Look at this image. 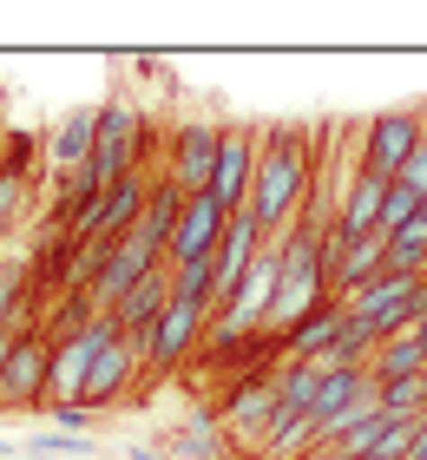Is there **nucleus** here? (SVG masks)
<instances>
[{
    "instance_id": "18",
    "label": "nucleus",
    "mask_w": 427,
    "mask_h": 460,
    "mask_svg": "<svg viewBox=\"0 0 427 460\" xmlns=\"http://www.w3.org/2000/svg\"><path fill=\"white\" fill-rule=\"evenodd\" d=\"M165 303H171V263L165 270H152V277H145L132 296H125L119 309H112V323H119V336H132V342H145L152 336V323L165 316Z\"/></svg>"
},
{
    "instance_id": "30",
    "label": "nucleus",
    "mask_w": 427,
    "mask_h": 460,
    "mask_svg": "<svg viewBox=\"0 0 427 460\" xmlns=\"http://www.w3.org/2000/svg\"><path fill=\"white\" fill-rule=\"evenodd\" d=\"M401 336H414V342L427 349V289H421V296H414V323H408V329H401Z\"/></svg>"
},
{
    "instance_id": "26",
    "label": "nucleus",
    "mask_w": 427,
    "mask_h": 460,
    "mask_svg": "<svg viewBox=\"0 0 427 460\" xmlns=\"http://www.w3.org/2000/svg\"><path fill=\"white\" fill-rule=\"evenodd\" d=\"M47 414H53L59 434H79V441H93V408H85V402H59V408H47Z\"/></svg>"
},
{
    "instance_id": "25",
    "label": "nucleus",
    "mask_w": 427,
    "mask_h": 460,
    "mask_svg": "<svg viewBox=\"0 0 427 460\" xmlns=\"http://www.w3.org/2000/svg\"><path fill=\"white\" fill-rule=\"evenodd\" d=\"M93 441H79V434H59V428H40L33 434V454L40 460H67V454H85Z\"/></svg>"
},
{
    "instance_id": "16",
    "label": "nucleus",
    "mask_w": 427,
    "mask_h": 460,
    "mask_svg": "<svg viewBox=\"0 0 427 460\" xmlns=\"http://www.w3.org/2000/svg\"><path fill=\"white\" fill-rule=\"evenodd\" d=\"M93 145H99V106H73L67 119L53 125V138H47V164L59 178L85 172V164H93Z\"/></svg>"
},
{
    "instance_id": "22",
    "label": "nucleus",
    "mask_w": 427,
    "mask_h": 460,
    "mask_svg": "<svg viewBox=\"0 0 427 460\" xmlns=\"http://www.w3.org/2000/svg\"><path fill=\"white\" fill-rule=\"evenodd\" d=\"M375 382H401V375H427V349L414 336H388L375 349V362H369Z\"/></svg>"
},
{
    "instance_id": "11",
    "label": "nucleus",
    "mask_w": 427,
    "mask_h": 460,
    "mask_svg": "<svg viewBox=\"0 0 427 460\" xmlns=\"http://www.w3.org/2000/svg\"><path fill=\"white\" fill-rule=\"evenodd\" d=\"M414 296H421V277H375L369 289H355L342 309H349L355 323H369L375 342H388V336H401V329L414 323Z\"/></svg>"
},
{
    "instance_id": "12",
    "label": "nucleus",
    "mask_w": 427,
    "mask_h": 460,
    "mask_svg": "<svg viewBox=\"0 0 427 460\" xmlns=\"http://www.w3.org/2000/svg\"><path fill=\"white\" fill-rule=\"evenodd\" d=\"M47 368H53V336H47V329H20L7 368H0V402H7V408L47 402Z\"/></svg>"
},
{
    "instance_id": "14",
    "label": "nucleus",
    "mask_w": 427,
    "mask_h": 460,
    "mask_svg": "<svg viewBox=\"0 0 427 460\" xmlns=\"http://www.w3.org/2000/svg\"><path fill=\"white\" fill-rule=\"evenodd\" d=\"M381 204H388V184L369 178V172H355L349 191H342V204H335V230H329V237H335V243L381 237Z\"/></svg>"
},
{
    "instance_id": "29",
    "label": "nucleus",
    "mask_w": 427,
    "mask_h": 460,
    "mask_svg": "<svg viewBox=\"0 0 427 460\" xmlns=\"http://www.w3.org/2000/svg\"><path fill=\"white\" fill-rule=\"evenodd\" d=\"M13 303H20V277H13V270H0V329H7Z\"/></svg>"
},
{
    "instance_id": "20",
    "label": "nucleus",
    "mask_w": 427,
    "mask_h": 460,
    "mask_svg": "<svg viewBox=\"0 0 427 460\" xmlns=\"http://www.w3.org/2000/svg\"><path fill=\"white\" fill-rule=\"evenodd\" d=\"M178 211H184V191H178L171 178H158V184H152V204H145V217H138V237L165 250L171 230H178Z\"/></svg>"
},
{
    "instance_id": "17",
    "label": "nucleus",
    "mask_w": 427,
    "mask_h": 460,
    "mask_svg": "<svg viewBox=\"0 0 427 460\" xmlns=\"http://www.w3.org/2000/svg\"><path fill=\"white\" fill-rule=\"evenodd\" d=\"M342 329H349V309L342 303H323L316 316H303L296 329H283V362H316V355H329L335 342H342Z\"/></svg>"
},
{
    "instance_id": "9",
    "label": "nucleus",
    "mask_w": 427,
    "mask_h": 460,
    "mask_svg": "<svg viewBox=\"0 0 427 460\" xmlns=\"http://www.w3.org/2000/svg\"><path fill=\"white\" fill-rule=\"evenodd\" d=\"M256 158H263V132H250V125H224V138H218V172H210V198H218L230 217L250 204Z\"/></svg>"
},
{
    "instance_id": "28",
    "label": "nucleus",
    "mask_w": 427,
    "mask_h": 460,
    "mask_svg": "<svg viewBox=\"0 0 427 460\" xmlns=\"http://www.w3.org/2000/svg\"><path fill=\"white\" fill-rule=\"evenodd\" d=\"M395 184H401V191H414V198H427V138H421V152L401 164V178H395Z\"/></svg>"
},
{
    "instance_id": "35",
    "label": "nucleus",
    "mask_w": 427,
    "mask_h": 460,
    "mask_svg": "<svg viewBox=\"0 0 427 460\" xmlns=\"http://www.w3.org/2000/svg\"><path fill=\"white\" fill-rule=\"evenodd\" d=\"M421 211H427V198H421Z\"/></svg>"
},
{
    "instance_id": "15",
    "label": "nucleus",
    "mask_w": 427,
    "mask_h": 460,
    "mask_svg": "<svg viewBox=\"0 0 427 460\" xmlns=\"http://www.w3.org/2000/svg\"><path fill=\"white\" fill-rule=\"evenodd\" d=\"M263 257V230H256L244 211L230 217V230H224V243H218V257H210V283H218V303L237 289L244 277H250V263ZM218 303H210V316H218Z\"/></svg>"
},
{
    "instance_id": "33",
    "label": "nucleus",
    "mask_w": 427,
    "mask_h": 460,
    "mask_svg": "<svg viewBox=\"0 0 427 460\" xmlns=\"http://www.w3.org/2000/svg\"><path fill=\"white\" fill-rule=\"evenodd\" d=\"M13 336L20 329H0V368H7V355H13Z\"/></svg>"
},
{
    "instance_id": "27",
    "label": "nucleus",
    "mask_w": 427,
    "mask_h": 460,
    "mask_svg": "<svg viewBox=\"0 0 427 460\" xmlns=\"http://www.w3.org/2000/svg\"><path fill=\"white\" fill-rule=\"evenodd\" d=\"M20 198H27V178H20V172H0V230L20 217Z\"/></svg>"
},
{
    "instance_id": "1",
    "label": "nucleus",
    "mask_w": 427,
    "mask_h": 460,
    "mask_svg": "<svg viewBox=\"0 0 427 460\" xmlns=\"http://www.w3.org/2000/svg\"><path fill=\"white\" fill-rule=\"evenodd\" d=\"M309 184H316V132L309 125H270L250 204H244V217L263 230V243L296 230V217H303V204H309Z\"/></svg>"
},
{
    "instance_id": "2",
    "label": "nucleus",
    "mask_w": 427,
    "mask_h": 460,
    "mask_svg": "<svg viewBox=\"0 0 427 460\" xmlns=\"http://www.w3.org/2000/svg\"><path fill=\"white\" fill-rule=\"evenodd\" d=\"M152 125L132 99H105L99 106V145H93V164H85V178L99 184V191H112L119 178H138L145 164H152Z\"/></svg>"
},
{
    "instance_id": "10",
    "label": "nucleus",
    "mask_w": 427,
    "mask_h": 460,
    "mask_svg": "<svg viewBox=\"0 0 427 460\" xmlns=\"http://www.w3.org/2000/svg\"><path fill=\"white\" fill-rule=\"evenodd\" d=\"M224 230H230V211L210 191L198 198H184V211H178V230H171V243H165V263L171 270H184V263H210L218 257V243H224Z\"/></svg>"
},
{
    "instance_id": "23",
    "label": "nucleus",
    "mask_w": 427,
    "mask_h": 460,
    "mask_svg": "<svg viewBox=\"0 0 427 460\" xmlns=\"http://www.w3.org/2000/svg\"><path fill=\"white\" fill-rule=\"evenodd\" d=\"M171 296L178 303H218V283H210V263H184V270H171Z\"/></svg>"
},
{
    "instance_id": "34",
    "label": "nucleus",
    "mask_w": 427,
    "mask_h": 460,
    "mask_svg": "<svg viewBox=\"0 0 427 460\" xmlns=\"http://www.w3.org/2000/svg\"><path fill=\"white\" fill-rule=\"evenodd\" d=\"M7 454H13V441H0V460H7Z\"/></svg>"
},
{
    "instance_id": "19",
    "label": "nucleus",
    "mask_w": 427,
    "mask_h": 460,
    "mask_svg": "<svg viewBox=\"0 0 427 460\" xmlns=\"http://www.w3.org/2000/svg\"><path fill=\"white\" fill-rule=\"evenodd\" d=\"M224 447H230V434L218 428V414H204V408L165 434V454H178V460H218Z\"/></svg>"
},
{
    "instance_id": "13",
    "label": "nucleus",
    "mask_w": 427,
    "mask_h": 460,
    "mask_svg": "<svg viewBox=\"0 0 427 460\" xmlns=\"http://www.w3.org/2000/svg\"><path fill=\"white\" fill-rule=\"evenodd\" d=\"M138 375H145V342H132V336H112V342L99 349L93 375H85V394H79V402H85V408L125 402V394L138 388Z\"/></svg>"
},
{
    "instance_id": "31",
    "label": "nucleus",
    "mask_w": 427,
    "mask_h": 460,
    "mask_svg": "<svg viewBox=\"0 0 427 460\" xmlns=\"http://www.w3.org/2000/svg\"><path fill=\"white\" fill-rule=\"evenodd\" d=\"M132 460H178V454H165V447H152V441H138V447H132Z\"/></svg>"
},
{
    "instance_id": "3",
    "label": "nucleus",
    "mask_w": 427,
    "mask_h": 460,
    "mask_svg": "<svg viewBox=\"0 0 427 460\" xmlns=\"http://www.w3.org/2000/svg\"><path fill=\"white\" fill-rule=\"evenodd\" d=\"M152 270H165V250L158 243H145L138 230L125 243H112L99 257V270H93V283H85V309H93V316H112V309L132 296V289L152 277Z\"/></svg>"
},
{
    "instance_id": "5",
    "label": "nucleus",
    "mask_w": 427,
    "mask_h": 460,
    "mask_svg": "<svg viewBox=\"0 0 427 460\" xmlns=\"http://www.w3.org/2000/svg\"><path fill=\"white\" fill-rule=\"evenodd\" d=\"M152 172H138V178H119L112 191H99L93 204H85V217L67 230V237H79V243H125L138 230V217H145V204H152Z\"/></svg>"
},
{
    "instance_id": "32",
    "label": "nucleus",
    "mask_w": 427,
    "mask_h": 460,
    "mask_svg": "<svg viewBox=\"0 0 427 460\" xmlns=\"http://www.w3.org/2000/svg\"><path fill=\"white\" fill-rule=\"evenodd\" d=\"M401 460H427V421H421V434H414V447L401 454Z\"/></svg>"
},
{
    "instance_id": "21",
    "label": "nucleus",
    "mask_w": 427,
    "mask_h": 460,
    "mask_svg": "<svg viewBox=\"0 0 427 460\" xmlns=\"http://www.w3.org/2000/svg\"><path fill=\"white\" fill-rule=\"evenodd\" d=\"M388 277H427V211L388 237Z\"/></svg>"
},
{
    "instance_id": "4",
    "label": "nucleus",
    "mask_w": 427,
    "mask_h": 460,
    "mask_svg": "<svg viewBox=\"0 0 427 460\" xmlns=\"http://www.w3.org/2000/svg\"><path fill=\"white\" fill-rule=\"evenodd\" d=\"M218 428L230 434V441H244L263 454L270 447V434L283 428V408H276V368L270 375H237L224 394V408H218Z\"/></svg>"
},
{
    "instance_id": "36",
    "label": "nucleus",
    "mask_w": 427,
    "mask_h": 460,
    "mask_svg": "<svg viewBox=\"0 0 427 460\" xmlns=\"http://www.w3.org/2000/svg\"><path fill=\"white\" fill-rule=\"evenodd\" d=\"M421 289H427V277H421Z\"/></svg>"
},
{
    "instance_id": "8",
    "label": "nucleus",
    "mask_w": 427,
    "mask_h": 460,
    "mask_svg": "<svg viewBox=\"0 0 427 460\" xmlns=\"http://www.w3.org/2000/svg\"><path fill=\"white\" fill-rule=\"evenodd\" d=\"M421 138H427L421 112H381V119H369V125H361V172L381 178V184H395L401 164L421 152Z\"/></svg>"
},
{
    "instance_id": "7",
    "label": "nucleus",
    "mask_w": 427,
    "mask_h": 460,
    "mask_svg": "<svg viewBox=\"0 0 427 460\" xmlns=\"http://www.w3.org/2000/svg\"><path fill=\"white\" fill-rule=\"evenodd\" d=\"M218 138H224V125L218 119H184V125H171V138H165V178L178 184L184 198H198L210 191V172H218Z\"/></svg>"
},
{
    "instance_id": "6",
    "label": "nucleus",
    "mask_w": 427,
    "mask_h": 460,
    "mask_svg": "<svg viewBox=\"0 0 427 460\" xmlns=\"http://www.w3.org/2000/svg\"><path fill=\"white\" fill-rule=\"evenodd\" d=\"M204 336H210V309H204V303H178V296H171V303H165V316L152 323V336H145V368H152V375L184 368L191 355L204 349Z\"/></svg>"
},
{
    "instance_id": "24",
    "label": "nucleus",
    "mask_w": 427,
    "mask_h": 460,
    "mask_svg": "<svg viewBox=\"0 0 427 460\" xmlns=\"http://www.w3.org/2000/svg\"><path fill=\"white\" fill-rule=\"evenodd\" d=\"M414 217H421V198L401 191V184H388V204H381V237H395V230L414 224Z\"/></svg>"
}]
</instances>
